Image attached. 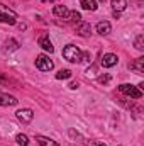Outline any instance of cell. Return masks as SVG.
I'll return each mask as SVG.
<instances>
[{
  "instance_id": "cell-1",
  "label": "cell",
  "mask_w": 144,
  "mask_h": 146,
  "mask_svg": "<svg viewBox=\"0 0 144 146\" xmlns=\"http://www.w3.org/2000/svg\"><path fill=\"white\" fill-rule=\"evenodd\" d=\"M63 56H65V60H68L70 63H80V61H81V51H80V48L75 46V44H68V46L63 48Z\"/></svg>"
},
{
  "instance_id": "cell-2",
  "label": "cell",
  "mask_w": 144,
  "mask_h": 146,
  "mask_svg": "<svg viewBox=\"0 0 144 146\" xmlns=\"http://www.w3.org/2000/svg\"><path fill=\"white\" fill-rule=\"evenodd\" d=\"M119 92L124 94V95H127V97H132V99H141V97H143V92H141L137 87L131 85V83H122V85H119Z\"/></svg>"
},
{
  "instance_id": "cell-3",
  "label": "cell",
  "mask_w": 144,
  "mask_h": 146,
  "mask_svg": "<svg viewBox=\"0 0 144 146\" xmlns=\"http://www.w3.org/2000/svg\"><path fill=\"white\" fill-rule=\"evenodd\" d=\"M36 66H37V70H41V72H51L54 68V63L49 60L48 54H39L36 58Z\"/></svg>"
},
{
  "instance_id": "cell-4",
  "label": "cell",
  "mask_w": 144,
  "mask_h": 146,
  "mask_svg": "<svg viewBox=\"0 0 144 146\" xmlns=\"http://www.w3.org/2000/svg\"><path fill=\"white\" fill-rule=\"evenodd\" d=\"M15 117L20 121V122H24V124H29L31 121H32V117H34V112L31 109H20L15 112Z\"/></svg>"
},
{
  "instance_id": "cell-5",
  "label": "cell",
  "mask_w": 144,
  "mask_h": 146,
  "mask_svg": "<svg viewBox=\"0 0 144 146\" xmlns=\"http://www.w3.org/2000/svg\"><path fill=\"white\" fill-rule=\"evenodd\" d=\"M76 33L83 37H88L92 34V26H90L88 22H85V21H80V22L76 24Z\"/></svg>"
},
{
  "instance_id": "cell-6",
  "label": "cell",
  "mask_w": 144,
  "mask_h": 146,
  "mask_svg": "<svg viewBox=\"0 0 144 146\" xmlns=\"http://www.w3.org/2000/svg\"><path fill=\"white\" fill-rule=\"evenodd\" d=\"M117 61H119L117 54L107 53V54H104V58H102V66H104V68H112V66L117 65Z\"/></svg>"
},
{
  "instance_id": "cell-7",
  "label": "cell",
  "mask_w": 144,
  "mask_h": 146,
  "mask_svg": "<svg viewBox=\"0 0 144 146\" xmlns=\"http://www.w3.org/2000/svg\"><path fill=\"white\" fill-rule=\"evenodd\" d=\"M17 99L14 95H9V94H3L0 92V106L2 107H9V106H17Z\"/></svg>"
},
{
  "instance_id": "cell-8",
  "label": "cell",
  "mask_w": 144,
  "mask_h": 146,
  "mask_svg": "<svg viewBox=\"0 0 144 146\" xmlns=\"http://www.w3.org/2000/svg\"><path fill=\"white\" fill-rule=\"evenodd\" d=\"M53 14H54L56 17L68 19V14H70V10H68L65 5H54V9H53Z\"/></svg>"
},
{
  "instance_id": "cell-9",
  "label": "cell",
  "mask_w": 144,
  "mask_h": 146,
  "mask_svg": "<svg viewBox=\"0 0 144 146\" xmlns=\"http://www.w3.org/2000/svg\"><path fill=\"white\" fill-rule=\"evenodd\" d=\"M110 29H112V26H110V22H107V21H100L97 24V33L102 34V36H107L108 33H110Z\"/></svg>"
},
{
  "instance_id": "cell-10",
  "label": "cell",
  "mask_w": 144,
  "mask_h": 146,
  "mask_svg": "<svg viewBox=\"0 0 144 146\" xmlns=\"http://www.w3.org/2000/svg\"><path fill=\"white\" fill-rule=\"evenodd\" d=\"M37 42H39V46H41L44 51H48V53H53V51H54V46H53V42H51V41H49L46 36L39 37V41H37Z\"/></svg>"
},
{
  "instance_id": "cell-11",
  "label": "cell",
  "mask_w": 144,
  "mask_h": 146,
  "mask_svg": "<svg viewBox=\"0 0 144 146\" xmlns=\"http://www.w3.org/2000/svg\"><path fill=\"white\" fill-rule=\"evenodd\" d=\"M0 22L14 26V24H15V15H14L12 12H9V14H3V12H0Z\"/></svg>"
},
{
  "instance_id": "cell-12",
  "label": "cell",
  "mask_w": 144,
  "mask_h": 146,
  "mask_svg": "<svg viewBox=\"0 0 144 146\" xmlns=\"http://www.w3.org/2000/svg\"><path fill=\"white\" fill-rule=\"evenodd\" d=\"M80 5H81L85 10H92V12L97 10V7H98V5H97V0H80Z\"/></svg>"
},
{
  "instance_id": "cell-13",
  "label": "cell",
  "mask_w": 144,
  "mask_h": 146,
  "mask_svg": "<svg viewBox=\"0 0 144 146\" xmlns=\"http://www.w3.org/2000/svg\"><path fill=\"white\" fill-rule=\"evenodd\" d=\"M36 141L41 146H59L56 141H53L51 138H46V136H36Z\"/></svg>"
},
{
  "instance_id": "cell-14",
  "label": "cell",
  "mask_w": 144,
  "mask_h": 146,
  "mask_svg": "<svg viewBox=\"0 0 144 146\" xmlns=\"http://www.w3.org/2000/svg\"><path fill=\"white\" fill-rule=\"evenodd\" d=\"M112 7L114 12H122L127 7V0H112Z\"/></svg>"
},
{
  "instance_id": "cell-15",
  "label": "cell",
  "mask_w": 144,
  "mask_h": 146,
  "mask_svg": "<svg viewBox=\"0 0 144 146\" xmlns=\"http://www.w3.org/2000/svg\"><path fill=\"white\" fill-rule=\"evenodd\" d=\"M131 70H136L137 73H144V58H137L134 63H131Z\"/></svg>"
},
{
  "instance_id": "cell-16",
  "label": "cell",
  "mask_w": 144,
  "mask_h": 146,
  "mask_svg": "<svg viewBox=\"0 0 144 146\" xmlns=\"http://www.w3.org/2000/svg\"><path fill=\"white\" fill-rule=\"evenodd\" d=\"M19 48V42L15 41V39H9L7 42H5V51H15Z\"/></svg>"
},
{
  "instance_id": "cell-17",
  "label": "cell",
  "mask_w": 144,
  "mask_h": 146,
  "mask_svg": "<svg viewBox=\"0 0 144 146\" xmlns=\"http://www.w3.org/2000/svg\"><path fill=\"white\" fill-rule=\"evenodd\" d=\"M15 141H17V145H20V146L29 145V138H27L26 134H17V136H15Z\"/></svg>"
},
{
  "instance_id": "cell-18",
  "label": "cell",
  "mask_w": 144,
  "mask_h": 146,
  "mask_svg": "<svg viewBox=\"0 0 144 146\" xmlns=\"http://www.w3.org/2000/svg\"><path fill=\"white\" fill-rule=\"evenodd\" d=\"M134 46H136V49H139V51H143V49H144V36H143V34H139V36L136 37Z\"/></svg>"
},
{
  "instance_id": "cell-19",
  "label": "cell",
  "mask_w": 144,
  "mask_h": 146,
  "mask_svg": "<svg viewBox=\"0 0 144 146\" xmlns=\"http://www.w3.org/2000/svg\"><path fill=\"white\" fill-rule=\"evenodd\" d=\"M68 19H70L71 22H76V24H78V22L81 21V15H80V12L73 10V12H70V14H68Z\"/></svg>"
},
{
  "instance_id": "cell-20",
  "label": "cell",
  "mask_w": 144,
  "mask_h": 146,
  "mask_svg": "<svg viewBox=\"0 0 144 146\" xmlns=\"http://www.w3.org/2000/svg\"><path fill=\"white\" fill-rule=\"evenodd\" d=\"M71 76V72L70 70H61V72L56 73V78L58 80H65V78H70Z\"/></svg>"
},
{
  "instance_id": "cell-21",
  "label": "cell",
  "mask_w": 144,
  "mask_h": 146,
  "mask_svg": "<svg viewBox=\"0 0 144 146\" xmlns=\"http://www.w3.org/2000/svg\"><path fill=\"white\" fill-rule=\"evenodd\" d=\"M110 82V75H100L98 76V83H108Z\"/></svg>"
},
{
  "instance_id": "cell-22",
  "label": "cell",
  "mask_w": 144,
  "mask_h": 146,
  "mask_svg": "<svg viewBox=\"0 0 144 146\" xmlns=\"http://www.w3.org/2000/svg\"><path fill=\"white\" fill-rule=\"evenodd\" d=\"M88 146H107L105 143H102V141H90Z\"/></svg>"
},
{
  "instance_id": "cell-23",
  "label": "cell",
  "mask_w": 144,
  "mask_h": 146,
  "mask_svg": "<svg viewBox=\"0 0 144 146\" xmlns=\"http://www.w3.org/2000/svg\"><path fill=\"white\" fill-rule=\"evenodd\" d=\"M70 88H73V90L78 88V82H71V83H70Z\"/></svg>"
}]
</instances>
